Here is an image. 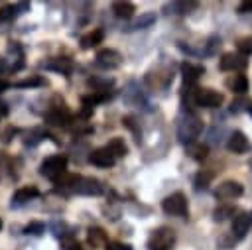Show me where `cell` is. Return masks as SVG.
Wrapping results in <instances>:
<instances>
[{
    "label": "cell",
    "mask_w": 252,
    "mask_h": 250,
    "mask_svg": "<svg viewBox=\"0 0 252 250\" xmlns=\"http://www.w3.org/2000/svg\"><path fill=\"white\" fill-rule=\"evenodd\" d=\"M201 130H203V122H201V118H199L197 114H193V112H185V114L179 118V122H177V138H179V142L185 144V146L193 144L195 138H199Z\"/></svg>",
    "instance_id": "obj_1"
},
{
    "label": "cell",
    "mask_w": 252,
    "mask_h": 250,
    "mask_svg": "<svg viewBox=\"0 0 252 250\" xmlns=\"http://www.w3.org/2000/svg\"><path fill=\"white\" fill-rule=\"evenodd\" d=\"M175 244V230L169 226H159L154 228L152 234L146 240L148 250H171Z\"/></svg>",
    "instance_id": "obj_2"
},
{
    "label": "cell",
    "mask_w": 252,
    "mask_h": 250,
    "mask_svg": "<svg viewBox=\"0 0 252 250\" xmlns=\"http://www.w3.org/2000/svg\"><path fill=\"white\" fill-rule=\"evenodd\" d=\"M65 169H67V156H63V154L49 156V157H45V159L41 161V165H39V173H41L43 177L51 179V181L59 179V177L65 173Z\"/></svg>",
    "instance_id": "obj_3"
},
{
    "label": "cell",
    "mask_w": 252,
    "mask_h": 250,
    "mask_svg": "<svg viewBox=\"0 0 252 250\" xmlns=\"http://www.w3.org/2000/svg\"><path fill=\"white\" fill-rule=\"evenodd\" d=\"M161 209L165 215H171V217H187V213H189L187 197L181 191H175L161 201Z\"/></svg>",
    "instance_id": "obj_4"
},
{
    "label": "cell",
    "mask_w": 252,
    "mask_h": 250,
    "mask_svg": "<svg viewBox=\"0 0 252 250\" xmlns=\"http://www.w3.org/2000/svg\"><path fill=\"white\" fill-rule=\"evenodd\" d=\"M242 193H244L242 183H238L234 179H226V181L219 183V187L215 189V197L219 201H234V199L242 197Z\"/></svg>",
    "instance_id": "obj_5"
},
{
    "label": "cell",
    "mask_w": 252,
    "mask_h": 250,
    "mask_svg": "<svg viewBox=\"0 0 252 250\" xmlns=\"http://www.w3.org/2000/svg\"><path fill=\"white\" fill-rule=\"evenodd\" d=\"M246 67H248V59L244 55H240V53H234V51H228L219 59V69L220 71L238 73V71H244Z\"/></svg>",
    "instance_id": "obj_6"
},
{
    "label": "cell",
    "mask_w": 252,
    "mask_h": 250,
    "mask_svg": "<svg viewBox=\"0 0 252 250\" xmlns=\"http://www.w3.org/2000/svg\"><path fill=\"white\" fill-rule=\"evenodd\" d=\"M224 102V94L215 89H199L197 91V106L203 108H217Z\"/></svg>",
    "instance_id": "obj_7"
},
{
    "label": "cell",
    "mask_w": 252,
    "mask_h": 250,
    "mask_svg": "<svg viewBox=\"0 0 252 250\" xmlns=\"http://www.w3.org/2000/svg\"><path fill=\"white\" fill-rule=\"evenodd\" d=\"M73 193L77 195H87V197H93V195H100L102 193V183L94 177H81L77 179L75 187H73Z\"/></svg>",
    "instance_id": "obj_8"
},
{
    "label": "cell",
    "mask_w": 252,
    "mask_h": 250,
    "mask_svg": "<svg viewBox=\"0 0 252 250\" xmlns=\"http://www.w3.org/2000/svg\"><path fill=\"white\" fill-rule=\"evenodd\" d=\"M94 59H96V65L102 67V69H116V67H120V63H122V55H120L116 49H112V47L98 49Z\"/></svg>",
    "instance_id": "obj_9"
},
{
    "label": "cell",
    "mask_w": 252,
    "mask_h": 250,
    "mask_svg": "<svg viewBox=\"0 0 252 250\" xmlns=\"http://www.w3.org/2000/svg\"><path fill=\"white\" fill-rule=\"evenodd\" d=\"M45 122H47V124H53V126H67V124L71 122V114H69L67 106L61 102V104L51 106V108L45 112Z\"/></svg>",
    "instance_id": "obj_10"
},
{
    "label": "cell",
    "mask_w": 252,
    "mask_h": 250,
    "mask_svg": "<svg viewBox=\"0 0 252 250\" xmlns=\"http://www.w3.org/2000/svg\"><path fill=\"white\" fill-rule=\"evenodd\" d=\"M252 226V211H240L232 219V236L234 238H244L246 232Z\"/></svg>",
    "instance_id": "obj_11"
},
{
    "label": "cell",
    "mask_w": 252,
    "mask_h": 250,
    "mask_svg": "<svg viewBox=\"0 0 252 250\" xmlns=\"http://www.w3.org/2000/svg\"><path fill=\"white\" fill-rule=\"evenodd\" d=\"M226 148H228V152H232V154H246V152H250L252 144H250V140L246 138V134H244V132L234 130V132L228 136Z\"/></svg>",
    "instance_id": "obj_12"
},
{
    "label": "cell",
    "mask_w": 252,
    "mask_h": 250,
    "mask_svg": "<svg viewBox=\"0 0 252 250\" xmlns=\"http://www.w3.org/2000/svg\"><path fill=\"white\" fill-rule=\"evenodd\" d=\"M41 67L47 69V71L61 73V75H71L75 65H73V61L67 59V57H53V59H45V61H41Z\"/></svg>",
    "instance_id": "obj_13"
},
{
    "label": "cell",
    "mask_w": 252,
    "mask_h": 250,
    "mask_svg": "<svg viewBox=\"0 0 252 250\" xmlns=\"http://www.w3.org/2000/svg\"><path fill=\"white\" fill-rule=\"evenodd\" d=\"M89 161L96 167H112L116 163V157L110 154V150L104 146V148H96L89 154Z\"/></svg>",
    "instance_id": "obj_14"
},
{
    "label": "cell",
    "mask_w": 252,
    "mask_h": 250,
    "mask_svg": "<svg viewBox=\"0 0 252 250\" xmlns=\"http://www.w3.org/2000/svg\"><path fill=\"white\" fill-rule=\"evenodd\" d=\"M181 75H183V85H197L199 77L205 75V67L197 63L183 61L181 63Z\"/></svg>",
    "instance_id": "obj_15"
},
{
    "label": "cell",
    "mask_w": 252,
    "mask_h": 250,
    "mask_svg": "<svg viewBox=\"0 0 252 250\" xmlns=\"http://www.w3.org/2000/svg\"><path fill=\"white\" fill-rule=\"evenodd\" d=\"M39 197V189L35 185H26V187H20L14 195H12V207H20V205H26L28 201Z\"/></svg>",
    "instance_id": "obj_16"
},
{
    "label": "cell",
    "mask_w": 252,
    "mask_h": 250,
    "mask_svg": "<svg viewBox=\"0 0 252 250\" xmlns=\"http://www.w3.org/2000/svg\"><path fill=\"white\" fill-rule=\"evenodd\" d=\"M124 100L132 106H142L144 110H150V104L148 100L144 98V94L140 93V89H136V83H130L128 89L124 91Z\"/></svg>",
    "instance_id": "obj_17"
},
{
    "label": "cell",
    "mask_w": 252,
    "mask_h": 250,
    "mask_svg": "<svg viewBox=\"0 0 252 250\" xmlns=\"http://www.w3.org/2000/svg\"><path fill=\"white\" fill-rule=\"evenodd\" d=\"M30 4L28 2H18V4H6L0 8V22H10L14 18H18L20 14L28 12Z\"/></svg>",
    "instance_id": "obj_18"
},
{
    "label": "cell",
    "mask_w": 252,
    "mask_h": 250,
    "mask_svg": "<svg viewBox=\"0 0 252 250\" xmlns=\"http://www.w3.org/2000/svg\"><path fill=\"white\" fill-rule=\"evenodd\" d=\"M197 8V2H167L163 4V14H175V16H185L191 14V10Z\"/></svg>",
    "instance_id": "obj_19"
},
{
    "label": "cell",
    "mask_w": 252,
    "mask_h": 250,
    "mask_svg": "<svg viewBox=\"0 0 252 250\" xmlns=\"http://www.w3.org/2000/svg\"><path fill=\"white\" fill-rule=\"evenodd\" d=\"M154 24H156V14L146 12V14H140V18H134L124 30L126 31H136V30H146V28H150Z\"/></svg>",
    "instance_id": "obj_20"
},
{
    "label": "cell",
    "mask_w": 252,
    "mask_h": 250,
    "mask_svg": "<svg viewBox=\"0 0 252 250\" xmlns=\"http://www.w3.org/2000/svg\"><path fill=\"white\" fill-rule=\"evenodd\" d=\"M226 87H228L234 94H244V93L248 91V79H246V75H242V73H234V75H230V77L226 79Z\"/></svg>",
    "instance_id": "obj_21"
},
{
    "label": "cell",
    "mask_w": 252,
    "mask_h": 250,
    "mask_svg": "<svg viewBox=\"0 0 252 250\" xmlns=\"http://www.w3.org/2000/svg\"><path fill=\"white\" fill-rule=\"evenodd\" d=\"M112 12H114V16H116V18L128 20V18H132V16H134L136 6H134L132 2H128V0H116V2H112Z\"/></svg>",
    "instance_id": "obj_22"
},
{
    "label": "cell",
    "mask_w": 252,
    "mask_h": 250,
    "mask_svg": "<svg viewBox=\"0 0 252 250\" xmlns=\"http://www.w3.org/2000/svg\"><path fill=\"white\" fill-rule=\"evenodd\" d=\"M102 39H104V31L100 28H94V30H91L89 33H85L81 37V47L83 49H93L98 43H102Z\"/></svg>",
    "instance_id": "obj_23"
},
{
    "label": "cell",
    "mask_w": 252,
    "mask_h": 250,
    "mask_svg": "<svg viewBox=\"0 0 252 250\" xmlns=\"http://www.w3.org/2000/svg\"><path fill=\"white\" fill-rule=\"evenodd\" d=\"M87 242H89L93 248L106 246V244H108L106 232H104L102 228H98V226H93V228H89V232H87Z\"/></svg>",
    "instance_id": "obj_24"
},
{
    "label": "cell",
    "mask_w": 252,
    "mask_h": 250,
    "mask_svg": "<svg viewBox=\"0 0 252 250\" xmlns=\"http://www.w3.org/2000/svg\"><path fill=\"white\" fill-rule=\"evenodd\" d=\"M87 85H89L94 93H106V91H112L114 79H110V77H91V79L87 81Z\"/></svg>",
    "instance_id": "obj_25"
},
{
    "label": "cell",
    "mask_w": 252,
    "mask_h": 250,
    "mask_svg": "<svg viewBox=\"0 0 252 250\" xmlns=\"http://www.w3.org/2000/svg\"><path fill=\"white\" fill-rule=\"evenodd\" d=\"M185 154L191 157V159H197V161H203L209 154V146L207 144H199V142H193L189 146H185Z\"/></svg>",
    "instance_id": "obj_26"
},
{
    "label": "cell",
    "mask_w": 252,
    "mask_h": 250,
    "mask_svg": "<svg viewBox=\"0 0 252 250\" xmlns=\"http://www.w3.org/2000/svg\"><path fill=\"white\" fill-rule=\"evenodd\" d=\"M45 85H47V79L41 77V75H32L28 79H22V81L14 83L16 89H37V87H45Z\"/></svg>",
    "instance_id": "obj_27"
},
{
    "label": "cell",
    "mask_w": 252,
    "mask_h": 250,
    "mask_svg": "<svg viewBox=\"0 0 252 250\" xmlns=\"http://www.w3.org/2000/svg\"><path fill=\"white\" fill-rule=\"evenodd\" d=\"M106 148L110 150V154L118 159V157H124L126 154H128V146L124 144V140L122 138H112L108 144H106Z\"/></svg>",
    "instance_id": "obj_28"
},
{
    "label": "cell",
    "mask_w": 252,
    "mask_h": 250,
    "mask_svg": "<svg viewBox=\"0 0 252 250\" xmlns=\"http://www.w3.org/2000/svg\"><path fill=\"white\" fill-rule=\"evenodd\" d=\"M213 177H215V173H213V171H207V169L199 171V173L195 175V179H193L195 189H197V191H205V189L209 187V183L213 181Z\"/></svg>",
    "instance_id": "obj_29"
},
{
    "label": "cell",
    "mask_w": 252,
    "mask_h": 250,
    "mask_svg": "<svg viewBox=\"0 0 252 250\" xmlns=\"http://www.w3.org/2000/svg\"><path fill=\"white\" fill-rule=\"evenodd\" d=\"M122 126H124V128H128V130L132 132V136H134V142H136V144H140V142H142V130H140V124L136 122V118H134V116H124V118H122Z\"/></svg>",
    "instance_id": "obj_30"
},
{
    "label": "cell",
    "mask_w": 252,
    "mask_h": 250,
    "mask_svg": "<svg viewBox=\"0 0 252 250\" xmlns=\"http://www.w3.org/2000/svg\"><path fill=\"white\" fill-rule=\"evenodd\" d=\"M228 217H234V207L232 205H219L215 211H213V219L217 222H222L226 220Z\"/></svg>",
    "instance_id": "obj_31"
},
{
    "label": "cell",
    "mask_w": 252,
    "mask_h": 250,
    "mask_svg": "<svg viewBox=\"0 0 252 250\" xmlns=\"http://www.w3.org/2000/svg\"><path fill=\"white\" fill-rule=\"evenodd\" d=\"M24 232L26 234H32V236H39V234L45 232V224L41 220H32V222H28L24 226Z\"/></svg>",
    "instance_id": "obj_32"
},
{
    "label": "cell",
    "mask_w": 252,
    "mask_h": 250,
    "mask_svg": "<svg viewBox=\"0 0 252 250\" xmlns=\"http://www.w3.org/2000/svg\"><path fill=\"white\" fill-rule=\"evenodd\" d=\"M43 138H45V132H43L41 128H33V130L28 134V138L24 140V144H26V146H35V144H39Z\"/></svg>",
    "instance_id": "obj_33"
},
{
    "label": "cell",
    "mask_w": 252,
    "mask_h": 250,
    "mask_svg": "<svg viewBox=\"0 0 252 250\" xmlns=\"http://www.w3.org/2000/svg\"><path fill=\"white\" fill-rule=\"evenodd\" d=\"M236 47H238L240 55H244V57H246L248 53H252V35H248V37H242V39H238Z\"/></svg>",
    "instance_id": "obj_34"
},
{
    "label": "cell",
    "mask_w": 252,
    "mask_h": 250,
    "mask_svg": "<svg viewBox=\"0 0 252 250\" xmlns=\"http://www.w3.org/2000/svg\"><path fill=\"white\" fill-rule=\"evenodd\" d=\"M104 250H134L130 244H124V242H108L104 246Z\"/></svg>",
    "instance_id": "obj_35"
},
{
    "label": "cell",
    "mask_w": 252,
    "mask_h": 250,
    "mask_svg": "<svg viewBox=\"0 0 252 250\" xmlns=\"http://www.w3.org/2000/svg\"><path fill=\"white\" fill-rule=\"evenodd\" d=\"M236 12H238V14H250V12H252V0L240 2V4L236 6Z\"/></svg>",
    "instance_id": "obj_36"
},
{
    "label": "cell",
    "mask_w": 252,
    "mask_h": 250,
    "mask_svg": "<svg viewBox=\"0 0 252 250\" xmlns=\"http://www.w3.org/2000/svg\"><path fill=\"white\" fill-rule=\"evenodd\" d=\"M244 104L248 106L250 102H244V100H232V104H230V112H232V114H238V112L242 110V106H244Z\"/></svg>",
    "instance_id": "obj_37"
},
{
    "label": "cell",
    "mask_w": 252,
    "mask_h": 250,
    "mask_svg": "<svg viewBox=\"0 0 252 250\" xmlns=\"http://www.w3.org/2000/svg\"><path fill=\"white\" fill-rule=\"evenodd\" d=\"M12 67L8 65V59H4V57H0V73H6V71H10Z\"/></svg>",
    "instance_id": "obj_38"
},
{
    "label": "cell",
    "mask_w": 252,
    "mask_h": 250,
    "mask_svg": "<svg viewBox=\"0 0 252 250\" xmlns=\"http://www.w3.org/2000/svg\"><path fill=\"white\" fill-rule=\"evenodd\" d=\"M10 87H12V85H10V83H8L6 79H0V93H4V91H8Z\"/></svg>",
    "instance_id": "obj_39"
},
{
    "label": "cell",
    "mask_w": 252,
    "mask_h": 250,
    "mask_svg": "<svg viewBox=\"0 0 252 250\" xmlns=\"http://www.w3.org/2000/svg\"><path fill=\"white\" fill-rule=\"evenodd\" d=\"M6 114H8V106L4 102H0V118H4Z\"/></svg>",
    "instance_id": "obj_40"
},
{
    "label": "cell",
    "mask_w": 252,
    "mask_h": 250,
    "mask_svg": "<svg viewBox=\"0 0 252 250\" xmlns=\"http://www.w3.org/2000/svg\"><path fill=\"white\" fill-rule=\"evenodd\" d=\"M246 112H248V114L252 116V104H248V108H246Z\"/></svg>",
    "instance_id": "obj_41"
},
{
    "label": "cell",
    "mask_w": 252,
    "mask_h": 250,
    "mask_svg": "<svg viewBox=\"0 0 252 250\" xmlns=\"http://www.w3.org/2000/svg\"><path fill=\"white\" fill-rule=\"evenodd\" d=\"M69 250H81V246L77 244V246H73V248H69Z\"/></svg>",
    "instance_id": "obj_42"
},
{
    "label": "cell",
    "mask_w": 252,
    "mask_h": 250,
    "mask_svg": "<svg viewBox=\"0 0 252 250\" xmlns=\"http://www.w3.org/2000/svg\"><path fill=\"white\" fill-rule=\"evenodd\" d=\"M2 226H4V222H2V219H0V228H2Z\"/></svg>",
    "instance_id": "obj_43"
}]
</instances>
